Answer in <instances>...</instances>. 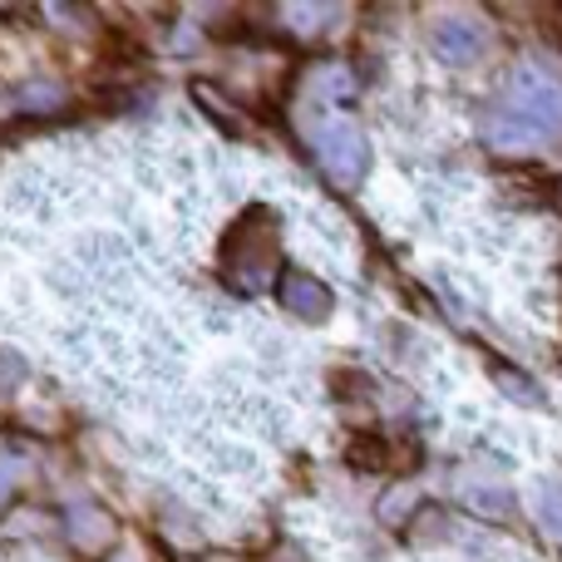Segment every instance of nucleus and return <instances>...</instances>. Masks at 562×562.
Here are the masks:
<instances>
[{
	"label": "nucleus",
	"mask_w": 562,
	"mask_h": 562,
	"mask_svg": "<svg viewBox=\"0 0 562 562\" xmlns=\"http://www.w3.org/2000/svg\"><path fill=\"white\" fill-rule=\"evenodd\" d=\"M538 518H543V528L553 538H562V484H538Z\"/></svg>",
	"instance_id": "nucleus-5"
},
{
	"label": "nucleus",
	"mask_w": 562,
	"mask_h": 562,
	"mask_svg": "<svg viewBox=\"0 0 562 562\" xmlns=\"http://www.w3.org/2000/svg\"><path fill=\"white\" fill-rule=\"evenodd\" d=\"M286 296H291V306H296L301 316H311V321H321V316H326V291H321L311 277L291 272V281H286Z\"/></svg>",
	"instance_id": "nucleus-4"
},
{
	"label": "nucleus",
	"mask_w": 562,
	"mask_h": 562,
	"mask_svg": "<svg viewBox=\"0 0 562 562\" xmlns=\"http://www.w3.org/2000/svg\"><path fill=\"white\" fill-rule=\"evenodd\" d=\"M321 158H326V168L336 178H346V183H356V178L366 173V144H360V134L350 124H330L326 134H321Z\"/></svg>",
	"instance_id": "nucleus-2"
},
{
	"label": "nucleus",
	"mask_w": 562,
	"mask_h": 562,
	"mask_svg": "<svg viewBox=\"0 0 562 562\" xmlns=\"http://www.w3.org/2000/svg\"><path fill=\"white\" fill-rule=\"evenodd\" d=\"M562 134V75L548 65H518L508 99L488 114V138L498 148H528Z\"/></svg>",
	"instance_id": "nucleus-1"
},
{
	"label": "nucleus",
	"mask_w": 562,
	"mask_h": 562,
	"mask_svg": "<svg viewBox=\"0 0 562 562\" xmlns=\"http://www.w3.org/2000/svg\"><path fill=\"white\" fill-rule=\"evenodd\" d=\"M429 40H435L445 65H474L484 55V25H474V20H439Z\"/></svg>",
	"instance_id": "nucleus-3"
}]
</instances>
